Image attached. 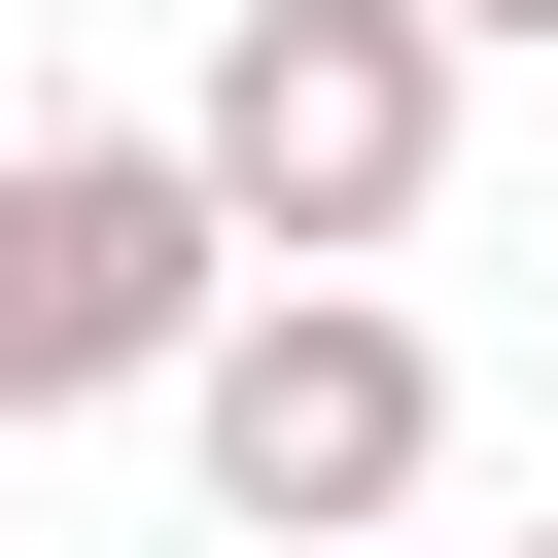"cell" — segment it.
<instances>
[{"instance_id": "cell-1", "label": "cell", "mask_w": 558, "mask_h": 558, "mask_svg": "<svg viewBox=\"0 0 558 558\" xmlns=\"http://www.w3.org/2000/svg\"><path fill=\"white\" fill-rule=\"evenodd\" d=\"M174 174L244 209V279H384L418 174H453V35H418V0H209Z\"/></svg>"}, {"instance_id": "cell-2", "label": "cell", "mask_w": 558, "mask_h": 558, "mask_svg": "<svg viewBox=\"0 0 558 558\" xmlns=\"http://www.w3.org/2000/svg\"><path fill=\"white\" fill-rule=\"evenodd\" d=\"M244 349V209L174 140H0V418H174Z\"/></svg>"}, {"instance_id": "cell-3", "label": "cell", "mask_w": 558, "mask_h": 558, "mask_svg": "<svg viewBox=\"0 0 558 558\" xmlns=\"http://www.w3.org/2000/svg\"><path fill=\"white\" fill-rule=\"evenodd\" d=\"M174 453H209V523H244V558H349V523H418L453 349H418L384 279H244V349L174 384Z\"/></svg>"}, {"instance_id": "cell-4", "label": "cell", "mask_w": 558, "mask_h": 558, "mask_svg": "<svg viewBox=\"0 0 558 558\" xmlns=\"http://www.w3.org/2000/svg\"><path fill=\"white\" fill-rule=\"evenodd\" d=\"M418 35H558V0H418Z\"/></svg>"}, {"instance_id": "cell-5", "label": "cell", "mask_w": 558, "mask_h": 558, "mask_svg": "<svg viewBox=\"0 0 558 558\" xmlns=\"http://www.w3.org/2000/svg\"><path fill=\"white\" fill-rule=\"evenodd\" d=\"M523 558H558V523H523Z\"/></svg>"}]
</instances>
